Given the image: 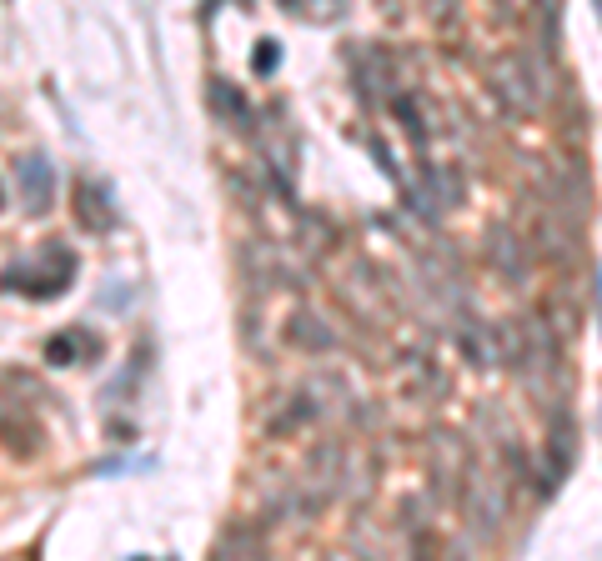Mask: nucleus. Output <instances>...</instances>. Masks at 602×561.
I'll use <instances>...</instances> for the list:
<instances>
[{"label":"nucleus","mask_w":602,"mask_h":561,"mask_svg":"<svg viewBox=\"0 0 602 561\" xmlns=\"http://www.w3.org/2000/svg\"><path fill=\"white\" fill-rule=\"evenodd\" d=\"M71 281H76V251H66V246L51 241V246H41L36 256L11 261L6 276H0V291H21V296H31V301H51V296L71 291Z\"/></svg>","instance_id":"obj_1"},{"label":"nucleus","mask_w":602,"mask_h":561,"mask_svg":"<svg viewBox=\"0 0 602 561\" xmlns=\"http://www.w3.org/2000/svg\"><path fill=\"white\" fill-rule=\"evenodd\" d=\"M0 451H6L11 461H36V456L46 451V426H41V416H36L31 401H21V396L6 401V391H0Z\"/></svg>","instance_id":"obj_2"},{"label":"nucleus","mask_w":602,"mask_h":561,"mask_svg":"<svg viewBox=\"0 0 602 561\" xmlns=\"http://www.w3.org/2000/svg\"><path fill=\"white\" fill-rule=\"evenodd\" d=\"M16 196H21L26 216H46L56 206V166L41 151L16 156Z\"/></svg>","instance_id":"obj_3"},{"label":"nucleus","mask_w":602,"mask_h":561,"mask_svg":"<svg viewBox=\"0 0 602 561\" xmlns=\"http://www.w3.org/2000/svg\"><path fill=\"white\" fill-rule=\"evenodd\" d=\"M71 216H76V226L91 231V236H106V231L116 226L111 196H106V186H96L91 176H76V186H71Z\"/></svg>","instance_id":"obj_4"},{"label":"nucleus","mask_w":602,"mask_h":561,"mask_svg":"<svg viewBox=\"0 0 602 561\" xmlns=\"http://www.w3.org/2000/svg\"><path fill=\"white\" fill-rule=\"evenodd\" d=\"M487 256H492L497 271H507V281H522V276H527V246H522V236H517L512 226H492V231H487Z\"/></svg>","instance_id":"obj_5"},{"label":"nucleus","mask_w":602,"mask_h":561,"mask_svg":"<svg viewBox=\"0 0 602 561\" xmlns=\"http://www.w3.org/2000/svg\"><path fill=\"white\" fill-rule=\"evenodd\" d=\"M211 101H216V111H226V126H236V131H246L251 126V101L231 86V81H211Z\"/></svg>","instance_id":"obj_6"},{"label":"nucleus","mask_w":602,"mask_h":561,"mask_svg":"<svg viewBox=\"0 0 602 561\" xmlns=\"http://www.w3.org/2000/svg\"><path fill=\"white\" fill-rule=\"evenodd\" d=\"M291 341H301V346H307V351H332L337 346V336L312 316V311H301L296 321H291Z\"/></svg>","instance_id":"obj_7"},{"label":"nucleus","mask_w":602,"mask_h":561,"mask_svg":"<svg viewBox=\"0 0 602 561\" xmlns=\"http://www.w3.org/2000/svg\"><path fill=\"white\" fill-rule=\"evenodd\" d=\"M261 546H266V536H261V531H246V526H231V531L216 541L221 556H246V551H261Z\"/></svg>","instance_id":"obj_8"},{"label":"nucleus","mask_w":602,"mask_h":561,"mask_svg":"<svg viewBox=\"0 0 602 561\" xmlns=\"http://www.w3.org/2000/svg\"><path fill=\"white\" fill-rule=\"evenodd\" d=\"M76 341H81V331L51 336V341H46V361H51V366H71V361H76Z\"/></svg>","instance_id":"obj_9"},{"label":"nucleus","mask_w":602,"mask_h":561,"mask_svg":"<svg viewBox=\"0 0 602 561\" xmlns=\"http://www.w3.org/2000/svg\"><path fill=\"white\" fill-rule=\"evenodd\" d=\"M276 66H281V46H276V41H261V46L251 51V71H256V76H276Z\"/></svg>","instance_id":"obj_10"},{"label":"nucleus","mask_w":602,"mask_h":561,"mask_svg":"<svg viewBox=\"0 0 602 561\" xmlns=\"http://www.w3.org/2000/svg\"><path fill=\"white\" fill-rule=\"evenodd\" d=\"M497 6V16H507V21H522L527 11H532V0H492Z\"/></svg>","instance_id":"obj_11"},{"label":"nucleus","mask_w":602,"mask_h":561,"mask_svg":"<svg viewBox=\"0 0 602 561\" xmlns=\"http://www.w3.org/2000/svg\"><path fill=\"white\" fill-rule=\"evenodd\" d=\"M0 211H6V191H0Z\"/></svg>","instance_id":"obj_12"},{"label":"nucleus","mask_w":602,"mask_h":561,"mask_svg":"<svg viewBox=\"0 0 602 561\" xmlns=\"http://www.w3.org/2000/svg\"><path fill=\"white\" fill-rule=\"evenodd\" d=\"M592 6H597V16H602V0H592Z\"/></svg>","instance_id":"obj_13"}]
</instances>
